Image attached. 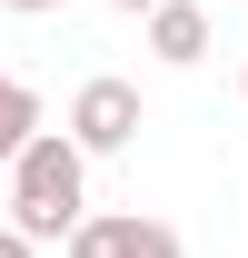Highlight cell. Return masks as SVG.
<instances>
[{
  "label": "cell",
  "instance_id": "cell-1",
  "mask_svg": "<svg viewBox=\"0 0 248 258\" xmlns=\"http://www.w3.org/2000/svg\"><path fill=\"white\" fill-rule=\"evenodd\" d=\"M90 209V149L70 129H30L10 159V228L30 238H70V219Z\"/></svg>",
  "mask_w": 248,
  "mask_h": 258
},
{
  "label": "cell",
  "instance_id": "cell-2",
  "mask_svg": "<svg viewBox=\"0 0 248 258\" xmlns=\"http://www.w3.org/2000/svg\"><path fill=\"white\" fill-rule=\"evenodd\" d=\"M70 139H80V149H90V159H119L129 139H139V129H149V109H139V80H109V70H99V80H80V90H70Z\"/></svg>",
  "mask_w": 248,
  "mask_h": 258
},
{
  "label": "cell",
  "instance_id": "cell-3",
  "mask_svg": "<svg viewBox=\"0 0 248 258\" xmlns=\"http://www.w3.org/2000/svg\"><path fill=\"white\" fill-rule=\"evenodd\" d=\"M70 258H189L169 219H139V209H80L70 219Z\"/></svg>",
  "mask_w": 248,
  "mask_h": 258
},
{
  "label": "cell",
  "instance_id": "cell-4",
  "mask_svg": "<svg viewBox=\"0 0 248 258\" xmlns=\"http://www.w3.org/2000/svg\"><path fill=\"white\" fill-rule=\"evenodd\" d=\"M139 20H149V60H169V70L209 60V10H199V0H159V10H139Z\"/></svg>",
  "mask_w": 248,
  "mask_h": 258
},
{
  "label": "cell",
  "instance_id": "cell-5",
  "mask_svg": "<svg viewBox=\"0 0 248 258\" xmlns=\"http://www.w3.org/2000/svg\"><path fill=\"white\" fill-rule=\"evenodd\" d=\"M40 129V90L30 80H10V70H0V169L20 159V139H30Z\"/></svg>",
  "mask_w": 248,
  "mask_h": 258
},
{
  "label": "cell",
  "instance_id": "cell-6",
  "mask_svg": "<svg viewBox=\"0 0 248 258\" xmlns=\"http://www.w3.org/2000/svg\"><path fill=\"white\" fill-rule=\"evenodd\" d=\"M0 258H40V238L30 228H0Z\"/></svg>",
  "mask_w": 248,
  "mask_h": 258
},
{
  "label": "cell",
  "instance_id": "cell-7",
  "mask_svg": "<svg viewBox=\"0 0 248 258\" xmlns=\"http://www.w3.org/2000/svg\"><path fill=\"white\" fill-rule=\"evenodd\" d=\"M0 10H20V20H50V10H70V0H0Z\"/></svg>",
  "mask_w": 248,
  "mask_h": 258
},
{
  "label": "cell",
  "instance_id": "cell-8",
  "mask_svg": "<svg viewBox=\"0 0 248 258\" xmlns=\"http://www.w3.org/2000/svg\"><path fill=\"white\" fill-rule=\"evenodd\" d=\"M119 10H129V20H139V10H159V0H119Z\"/></svg>",
  "mask_w": 248,
  "mask_h": 258
},
{
  "label": "cell",
  "instance_id": "cell-9",
  "mask_svg": "<svg viewBox=\"0 0 248 258\" xmlns=\"http://www.w3.org/2000/svg\"><path fill=\"white\" fill-rule=\"evenodd\" d=\"M238 99H248V70H238Z\"/></svg>",
  "mask_w": 248,
  "mask_h": 258
}]
</instances>
